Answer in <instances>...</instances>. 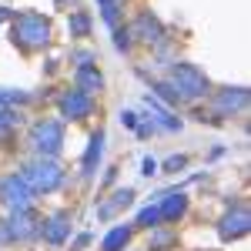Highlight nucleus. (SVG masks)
Instances as JSON below:
<instances>
[{"instance_id":"29","label":"nucleus","mask_w":251,"mask_h":251,"mask_svg":"<svg viewBox=\"0 0 251 251\" xmlns=\"http://www.w3.org/2000/svg\"><path fill=\"white\" fill-rule=\"evenodd\" d=\"M54 3H60V7H67V3H74V0H54Z\"/></svg>"},{"instance_id":"5","label":"nucleus","mask_w":251,"mask_h":251,"mask_svg":"<svg viewBox=\"0 0 251 251\" xmlns=\"http://www.w3.org/2000/svg\"><path fill=\"white\" fill-rule=\"evenodd\" d=\"M0 201L10 208V211H27L34 204V191L27 188V181L20 174H10L0 181Z\"/></svg>"},{"instance_id":"11","label":"nucleus","mask_w":251,"mask_h":251,"mask_svg":"<svg viewBox=\"0 0 251 251\" xmlns=\"http://www.w3.org/2000/svg\"><path fill=\"white\" fill-rule=\"evenodd\" d=\"M248 228H251V214L245 211V208H234L231 214L221 218V228H218V231H221L225 241H234V238H245Z\"/></svg>"},{"instance_id":"21","label":"nucleus","mask_w":251,"mask_h":251,"mask_svg":"<svg viewBox=\"0 0 251 251\" xmlns=\"http://www.w3.org/2000/svg\"><path fill=\"white\" fill-rule=\"evenodd\" d=\"M20 121V111L17 107H0V131H10V127H17Z\"/></svg>"},{"instance_id":"3","label":"nucleus","mask_w":251,"mask_h":251,"mask_svg":"<svg viewBox=\"0 0 251 251\" xmlns=\"http://www.w3.org/2000/svg\"><path fill=\"white\" fill-rule=\"evenodd\" d=\"M30 144H34V151H37L40 157L57 161L60 148H64V124H60V121H54V117L37 121V124L30 127Z\"/></svg>"},{"instance_id":"12","label":"nucleus","mask_w":251,"mask_h":251,"mask_svg":"<svg viewBox=\"0 0 251 251\" xmlns=\"http://www.w3.org/2000/svg\"><path fill=\"white\" fill-rule=\"evenodd\" d=\"M74 84H77L80 94L94 97L100 87H104V77H100V71H97L94 64H84V67H77V74H74Z\"/></svg>"},{"instance_id":"15","label":"nucleus","mask_w":251,"mask_h":251,"mask_svg":"<svg viewBox=\"0 0 251 251\" xmlns=\"http://www.w3.org/2000/svg\"><path fill=\"white\" fill-rule=\"evenodd\" d=\"M131 234H134L131 225H117V228H111V231L104 234V241H100V251H124L127 241H131Z\"/></svg>"},{"instance_id":"9","label":"nucleus","mask_w":251,"mask_h":251,"mask_svg":"<svg viewBox=\"0 0 251 251\" xmlns=\"http://www.w3.org/2000/svg\"><path fill=\"white\" fill-rule=\"evenodd\" d=\"M245 107H248V91L245 87H228V91H221V94L214 97V111L221 117L241 114Z\"/></svg>"},{"instance_id":"23","label":"nucleus","mask_w":251,"mask_h":251,"mask_svg":"<svg viewBox=\"0 0 251 251\" xmlns=\"http://www.w3.org/2000/svg\"><path fill=\"white\" fill-rule=\"evenodd\" d=\"M114 44H117V50H131V30H127V27H124V30H117Z\"/></svg>"},{"instance_id":"28","label":"nucleus","mask_w":251,"mask_h":251,"mask_svg":"<svg viewBox=\"0 0 251 251\" xmlns=\"http://www.w3.org/2000/svg\"><path fill=\"white\" fill-rule=\"evenodd\" d=\"M164 245H171V234H154V248H164Z\"/></svg>"},{"instance_id":"27","label":"nucleus","mask_w":251,"mask_h":251,"mask_svg":"<svg viewBox=\"0 0 251 251\" xmlns=\"http://www.w3.org/2000/svg\"><path fill=\"white\" fill-rule=\"evenodd\" d=\"M121 124H124V127H137V114L124 111V114H121Z\"/></svg>"},{"instance_id":"17","label":"nucleus","mask_w":251,"mask_h":251,"mask_svg":"<svg viewBox=\"0 0 251 251\" xmlns=\"http://www.w3.org/2000/svg\"><path fill=\"white\" fill-rule=\"evenodd\" d=\"M67 27H71V37H87L91 34V14L87 10H74L71 20H67Z\"/></svg>"},{"instance_id":"8","label":"nucleus","mask_w":251,"mask_h":251,"mask_svg":"<svg viewBox=\"0 0 251 251\" xmlns=\"http://www.w3.org/2000/svg\"><path fill=\"white\" fill-rule=\"evenodd\" d=\"M127 30H131V37L144 40V44H157V40H164V27H161V20H157L151 10L137 14V20L127 27Z\"/></svg>"},{"instance_id":"2","label":"nucleus","mask_w":251,"mask_h":251,"mask_svg":"<svg viewBox=\"0 0 251 251\" xmlns=\"http://www.w3.org/2000/svg\"><path fill=\"white\" fill-rule=\"evenodd\" d=\"M171 84L181 100H201V97L211 94V84L208 77L194 67V64H174L171 67Z\"/></svg>"},{"instance_id":"10","label":"nucleus","mask_w":251,"mask_h":251,"mask_svg":"<svg viewBox=\"0 0 251 251\" xmlns=\"http://www.w3.org/2000/svg\"><path fill=\"white\" fill-rule=\"evenodd\" d=\"M7 228H10V238L14 241H30L34 234H40V221L27 208V211H14V218L7 221Z\"/></svg>"},{"instance_id":"4","label":"nucleus","mask_w":251,"mask_h":251,"mask_svg":"<svg viewBox=\"0 0 251 251\" xmlns=\"http://www.w3.org/2000/svg\"><path fill=\"white\" fill-rule=\"evenodd\" d=\"M20 177L27 181V188H30L34 194H50V191H57L60 184H64V171H60L57 161H50V157H40L37 164H30Z\"/></svg>"},{"instance_id":"18","label":"nucleus","mask_w":251,"mask_h":251,"mask_svg":"<svg viewBox=\"0 0 251 251\" xmlns=\"http://www.w3.org/2000/svg\"><path fill=\"white\" fill-rule=\"evenodd\" d=\"M151 94H154L157 100H164V104H177V100H181V97H177V91H174V84H171V80H157Z\"/></svg>"},{"instance_id":"25","label":"nucleus","mask_w":251,"mask_h":251,"mask_svg":"<svg viewBox=\"0 0 251 251\" xmlns=\"http://www.w3.org/2000/svg\"><path fill=\"white\" fill-rule=\"evenodd\" d=\"M141 174H144V177H154L157 174V161L154 157H144V161H141Z\"/></svg>"},{"instance_id":"22","label":"nucleus","mask_w":251,"mask_h":251,"mask_svg":"<svg viewBox=\"0 0 251 251\" xmlns=\"http://www.w3.org/2000/svg\"><path fill=\"white\" fill-rule=\"evenodd\" d=\"M100 10H104V20L114 27V20H117V0H100Z\"/></svg>"},{"instance_id":"20","label":"nucleus","mask_w":251,"mask_h":251,"mask_svg":"<svg viewBox=\"0 0 251 251\" xmlns=\"http://www.w3.org/2000/svg\"><path fill=\"white\" fill-rule=\"evenodd\" d=\"M157 221H161V211H157V204H151V208H141V214H137V228H151L154 231L157 228Z\"/></svg>"},{"instance_id":"7","label":"nucleus","mask_w":251,"mask_h":251,"mask_svg":"<svg viewBox=\"0 0 251 251\" xmlns=\"http://www.w3.org/2000/svg\"><path fill=\"white\" fill-rule=\"evenodd\" d=\"M91 111H94V100L87 94H80L77 87L60 97V114L67 117V121H84V117H91Z\"/></svg>"},{"instance_id":"6","label":"nucleus","mask_w":251,"mask_h":251,"mask_svg":"<svg viewBox=\"0 0 251 251\" xmlns=\"http://www.w3.org/2000/svg\"><path fill=\"white\" fill-rule=\"evenodd\" d=\"M71 234V214L67 211H54L47 221H40V238L47 245H64Z\"/></svg>"},{"instance_id":"14","label":"nucleus","mask_w":251,"mask_h":251,"mask_svg":"<svg viewBox=\"0 0 251 251\" xmlns=\"http://www.w3.org/2000/svg\"><path fill=\"white\" fill-rule=\"evenodd\" d=\"M100 154H104V131H97L94 137H91V144H87V151H84V177H94V171H97V161H100Z\"/></svg>"},{"instance_id":"24","label":"nucleus","mask_w":251,"mask_h":251,"mask_svg":"<svg viewBox=\"0 0 251 251\" xmlns=\"http://www.w3.org/2000/svg\"><path fill=\"white\" fill-rule=\"evenodd\" d=\"M184 164H188V157H184V154H177V157H168V161H164V171L177 174L181 168H184Z\"/></svg>"},{"instance_id":"1","label":"nucleus","mask_w":251,"mask_h":251,"mask_svg":"<svg viewBox=\"0 0 251 251\" xmlns=\"http://www.w3.org/2000/svg\"><path fill=\"white\" fill-rule=\"evenodd\" d=\"M10 34H14V44H20L24 50H40L50 44V20L44 14H20Z\"/></svg>"},{"instance_id":"16","label":"nucleus","mask_w":251,"mask_h":251,"mask_svg":"<svg viewBox=\"0 0 251 251\" xmlns=\"http://www.w3.org/2000/svg\"><path fill=\"white\" fill-rule=\"evenodd\" d=\"M131 201H134V191H131V188H124V191L111 194V201L97 204V218H114V214H117V211H124Z\"/></svg>"},{"instance_id":"13","label":"nucleus","mask_w":251,"mask_h":251,"mask_svg":"<svg viewBox=\"0 0 251 251\" xmlns=\"http://www.w3.org/2000/svg\"><path fill=\"white\" fill-rule=\"evenodd\" d=\"M157 211H161V221H177L181 214L188 211V198H184L181 191L164 194V201L157 204Z\"/></svg>"},{"instance_id":"26","label":"nucleus","mask_w":251,"mask_h":251,"mask_svg":"<svg viewBox=\"0 0 251 251\" xmlns=\"http://www.w3.org/2000/svg\"><path fill=\"white\" fill-rule=\"evenodd\" d=\"M10 241H14V238H10V228H7V221H0V248H3V245H10Z\"/></svg>"},{"instance_id":"19","label":"nucleus","mask_w":251,"mask_h":251,"mask_svg":"<svg viewBox=\"0 0 251 251\" xmlns=\"http://www.w3.org/2000/svg\"><path fill=\"white\" fill-rule=\"evenodd\" d=\"M30 94L24 91H10V87H0V107H17V104H27Z\"/></svg>"}]
</instances>
